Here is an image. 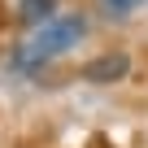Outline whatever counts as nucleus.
I'll return each mask as SVG.
<instances>
[{"label": "nucleus", "instance_id": "3", "mask_svg": "<svg viewBox=\"0 0 148 148\" xmlns=\"http://www.w3.org/2000/svg\"><path fill=\"white\" fill-rule=\"evenodd\" d=\"M52 9H57V0H22V5H18V13L26 18V22H52Z\"/></svg>", "mask_w": 148, "mask_h": 148}, {"label": "nucleus", "instance_id": "1", "mask_svg": "<svg viewBox=\"0 0 148 148\" xmlns=\"http://www.w3.org/2000/svg\"><path fill=\"white\" fill-rule=\"evenodd\" d=\"M83 35H87V22H83V18H74V13L52 18V22H44V26L31 35V44L18 52V65H39V61H48V57H61V52H70V48H79Z\"/></svg>", "mask_w": 148, "mask_h": 148}, {"label": "nucleus", "instance_id": "2", "mask_svg": "<svg viewBox=\"0 0 148 148\" xmlns=\"http://www.w3.org/2000/svg\"><path fill=\"white\" fill-rule=\"evenodd\" d=\"M126 70H131V57H126V52H105V57H96V61H87V65L79 70V79L105 87V83H122Z\"/></svg>", "mask_w": 148, "mask_h": 148}, {"label": "nucleus", "instance_id": "4", "mask_svg": "<svg viewBox=\"0 0 148 148\" xmlns=\"http://www.w3.org/2000/svg\"><path fill=\"white\" fill-rule=\"evenodd\" d=\"M96 5H100L109 18H126V13H135V9H139V0H96Z\"/></svg>", "mask_w": 148, "mask_h": 148}]
</instances>
